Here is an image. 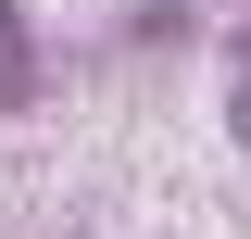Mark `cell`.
Wrapping results in <instances>:
<instances>
[{
  "instance_id": "6da1fadb",
  "label": "cell",
  "mask_w": 251,
  "mask_h": 239,
  "mask_svg": "<svg viewBox=\"0 0 251 239\" xmlns=\"http://www.w3.org/2000/svg\"><path fill=\"white\" fill-rule=\"evenodd\" d=\"M38 89V63H25V13H13V0H0V114H13V101Z\"/></svg>"
}]
</instances>
